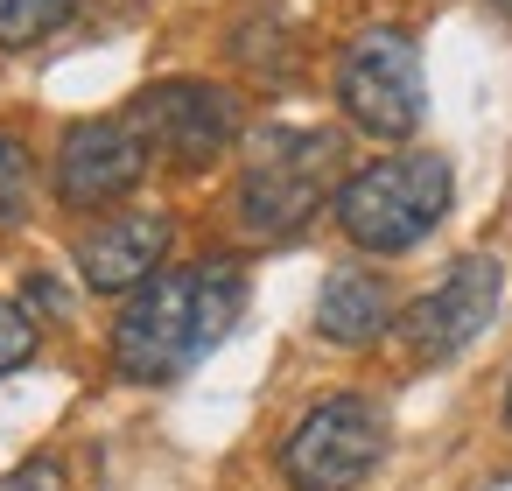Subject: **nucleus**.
<instances>
[{"mask_svg": "<svg viewBox=\"0 0 512 491\" xmlns=\"http://www.w3.org/2000/svg\"><path fill=\"white\" fill-rule=\"evenodd\" d=\"M169 239H176V225L162 211H113V218H99L78 239V267H85V281L99 295H127V288H148L155 281Z\"/></svg>", "mask_w": 512, "mask_h": 491, "instance_id": "obj_9", "label": "nucleus"}, {"mask_svg": "<svg viewBox=\"0 0 512 491\" xmlns=\"http://www.w3.org/2000/svg\"><path fill=\"white\" fill-rule=\"evenodd\" d=\"M386 323H393V288H386L372 267H337V274L323 281V295H316V330H323L330 344H372V337H386Z\"/></svg>", "mask_w": 512, "mask_h": 491, "instance_id": "obj_10", "label": "nucleus"}, {"mask_svg": "<svg viewBox=\"0 0 512 491\" xmlns=\"http://www.w3.org/2000/svg\"><path fill=\"white\" fill-rule=\"evenodd\" d=\"M36 204V162L15 134H0V225H15Z\"/></svg>", "mask_w": 512, "mask_h": 491, "instance_id": "obj_12", "label": "nucleus"}, {"mask_svg": "<svg viewBox=\"0 0 512 491\" xmlns=\"http://www.w3.org/2000/svg\"><path fill=\"white\" fill-rule=\"evenodd\" d=\"M344 169V141L323 127H267L246 148V176H239V218L267 239H288L316 218V204L337 190Z\"/></svg>", "mask_w": 512, "mask_h": 491, "instance_id": "obj_3", "label": "nucleus"}, {"mask_svg": "<svg viewBox=\"0 0 512 491\" xmlns=\"http://www.w3.org/2000/svg\"><path fill=\"white\" fill-rule=\"evenodd\" d=\"M0 491H64L57 463H22L15 477H0Z\"/></svg>", "mask_w": 512, "mask_h": 491, "instance_id": "obj_14", "label": "nucleus"}, {"mask_svg": "<svg viewBox=\"0 0 512 491\" xmlns=\"http://www.w3.org/2000/svg\"><path fill=\"white\" fill-rule=\"evenodd\" d=\"M239 309H246V267L239 260H204V267L155 274L120 309L113 358H120L127 379H176L239 323Z\"/></svg>", "mask_w": 512, "mask_h": 491, "instance_id": "obj_1", "label": "nucleus"}, {"mask_svg": "<svg viewBox=\"0 0 512 491\" xmlns=\"http://www.w3.org/2000/svg\"><path fill=\"white\" fill-rule=\"evenodd\" d=\"M498 8H505V15H512V0H498Z\"/></svg>", "mask_w": 512, "mask_h": 491, "instance_id": "obj_16", "label": "nucleus"}, {"mask_svg": "<svg viewBox=\"0 0 512 491\" xmlns=\"http://www.w3.org/2000/svg\"><path fill=\"white\" fill-rule=\"evenodd\" d=\"M386 456V414L358 393H330L316 400L288 442H281V477L295 491H358Z\"/></svg>", "mask_w": 512, "mask_h": 491, "instance_id": "obj_5", "label": "nucleus"}, {"mask_svg": "<svg viewBox=\"0 0 512 491\" xmlns=\"http://www.w3.org/2000/svg\"><path fill=\"white\" fill-rule=\"evenodd\" d=\"M134 134L176 169H211L239 141V99L211 78H162L134 99Z\"/></svg>", "mask_w": 512, "mask_h": 491, "instance_id": "obj_6", "label": "nucleus"}, {"mask_svg": "<svg viewBox=\"0 0 512 491\" xmlns=\"http://www.w3.org/2000/svg\"><path fill=\"white\" fill-rule=\"evenodd\" d=\"M78 0H0V50H29L71 22Z\"/></svg>", "mask_w": 512, "mask_h": 491, "instance_id": "obj_11", "label": "nucleus"}, {"mask_svg": "<svg viewBox=\"0 0 512 491\" xmlns=\"http://www.w3.org/2000/svg\"><path fill=\"white\" fill-rule=\"evenodd\" d=\"M505 421H512V386H505Z\"/></svg>", "mask_w": 512, "mask_h": 491, "instance_id": "obj_15", "label": "nucleus"}, {"mask_svg": "<svg viewBox=\"0 0 512 491\" xmlns=\"http://www.w3.org/2000/svg\"><path fill=\"white\" fill-rule=\"evenodd\" d=\"M29 358H36V323H29V309L0 302V372H15V365H29Z\"/></svg>", "mask_w": 512, "mask_h": 491, "instance_id": "obj_13", "label": "nucleus"}, {"mask_svg": "<svg viewBox=\"0 0 512 491\" xmlns=\"http://www.w3.org/2000/svg\"><path fill=\"white\" fill-rule=\"evenodd\" d=\"M337 106L358 134L407 141L421 127V50L407 29H358L337 57Z\"/></svg>", "mask_w": 512, "mask_h": 491, "instance_id": "obj_4", "label": "nucleus"}, {"mask_svg": "<svg viewBox=\"0 0 512 491\" xmlns=\"http://www.w3.org/2000/svg\"><path fill=\"white\" fill-rule=\"evenodd\" d=\"M148 169V141L134 134V120H85L64 134L57 148V197L71 211H99L120 204Z\"/></svg>", "mask_w": 512, "mask_h": 491, "instance_id": "obj_8", "label": "nucleus"}, {"mask_svg": "<svg viewBox=\"0 0 512 491\" xmlns=\"http://www.w3.org/2000/svg\"><path fill=\"white\" fill-rule=\"evenodd\" d=\"M449 211V162L428 148L379 155L337 183V225L365 253H407L421 246Z\"/></svg>", "mask_w": 512, "mask_h": 491, "instance_id": "obj_2", "label": "nucleus"}, {"mask_svg": "<svg viewBox=\"0 0 512 491\" xmlns=\"http://www.w3.org/2000/svg\"><path fill=\"white\" fill-rule=\"evenodd\" d=\"M498 295H505V267H498L491 253H463L428 295L407 302V323H400V330H407V351L428 358V365L456 358L463 344H477V337L491 330Z\"/></svg>", "mask_w": 512, "mask_h": 491, "instance_id": "obj_7", "label": "nucleus"}]
</instances>
